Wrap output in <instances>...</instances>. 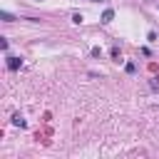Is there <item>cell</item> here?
I'll return each mask as SVG.
<instances>
[{
	"label": "cell",
	"mask_w": 159,
	"mask_h": 159,
	"mask_svg": "<svg viewBox=\"0 0 159 159\" xmlns=\"http://www.w3.org/2000/svg\"><path fill=\"white\" fill-rule=\"evenodd\" d=\"M99 20H102V22H104V25H109V22H112V20H114V10H112V7H107V10H104V12H102V17H99Z\"/></svg>",
	"instance_id": "cell-1"
},
{
	"label": "cell",
	"mask_w": 159,
	"mask_h": 159,
	"mask_svg": "<svg viewBox=\"0 0 159 159\" xmlns=\"http://www.w3.org/2000/svg\"><path fill=\"white\" fill-rule=\"evenodd\" d=\"M20 65H22V60H20V57H7V70H12V72H15V70H20Z\"/></svg>",
	"instance_id": "cell-2"
},
{
	"label": "cell",
	"mask_w": 159,
	"mask_h": 159,
	"mask_svg": "<svg viewBox=\"0 0 159 159\" xmlns=\"http://www.w3.org/2000/svg\"><path fill=\"white\" fill-rule=\"evenodd\" d=\"M12 124H15V127H25V117H22L20 112H15V114H12Z\"/></svg>",
	"instance_id": "cell-3"
},
{
	"label": "cell",
	"mask_w": 159,
	"mask_h": 159,
	"mask_svg": "<svg viewBox=\"0 0 159 159\" xmlns=\"http://www.w3.org/2000/svg\"><path fill=\"white\" fill-rule=\"evenodd\" d=\"M149 87H152V92H159V77H152L149 80Z\"/></svg>",
	"instance_id": "cell-4"
},
{
	"label": "cell",
	"mask_w": 159,
	"mask_h": 159,
	"mask_svg": "<svg viewBox=\"0 0 159 159\" xmlns=\"http://www.w3.org/2000/svg\"><path fill=\"white\" fill-rule=\"evenodd\" d=\"M112 57H114V62H122V55H119V47L117 45L112 47Z\"/></svg>",
	"instance_id": "cell-5"
},
{
	"label": "cell",
	"mask_w": 159,
	"mask_h": 159,
	"mask_svg": "<svg viewBox=\"0 0 159 159\" xmlns=\"http://www.w3.org/2000/svg\"><path fill=\"white\" fill-rule=\"evenodd\" d=\"M124 70H127L129 75H134V72H137V65H134V62H127V65H124Z\"/></svg>",
	"instance_id": "cell-6"
},
{
	"label": "cell",
	"mask_w": 159,
	"mask_h": 159,
	"mask_svg": "<svg viewBox=\"0 0 159 159\" xmlns=\"http://www.w3.org/2000/svg\"><path fill=\"white\" fill-rule=\"evenodd\" d=\"M82 20H84V17H82V12H75V15H72V22H75V25H80Z\"/></svg>",
	"instance_id": "cell-7"
},
{
	"label": "cell",
	"mask_w": 159,
	"mask_h": 159,
	"mask_svg": "<svg viewBox=\"0 0 159 159\" xmlns=\"http://www.w3.org/2000/svg\"><path fill=\"white\" fill-rule=\"evenodd\" d=\"M92 2H104V0H92Z\"/></svg>",
	"instance_id": "cell-8"
}]
</instances>
